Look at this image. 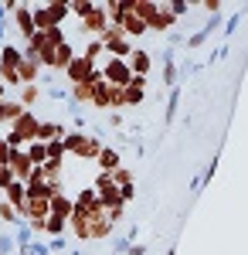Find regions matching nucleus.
<instances>
[{"label":"nucleus","mask_w":248,"mask_h":255,"mask_svg":"<svg viewBox=\"0 0 248 255\" xmlns=\"http://www.w3.org/2000/svg\"><path fill=\"white\" fill-rule=\"evenodd\" d=\"M129 68H133V75H150V68H153V58H150V51H143V48H136L133 55H129Z\"/></svg>","instance_id":"dca6fc26"},{"label":"nucleus","mask_w":248,"mask_h":255,"mask_svg":"<svg viewBox=\"0 0 248 255\" xmlns=\"http://www.w3.org/2000/svg\"><path fill=\"white\" fill-rule=\"evenodd\" d=\"M17 252V242H14V235H0V255H10Z\"/></svg>","instance_id":"c756f323"},{"label":"nucleus","mask_w":248,"mask_h":255,"mask_svg":"<svg viewBox=\"0 0 248 255\" xmlns=\"http://www.w3.org/2000/svg\"><path fill=\"white\" fill-rule=\"evenodd\" d=\"M133 89H146V75H133Z\"/></svg>","instance_id":"ea45409f"},{"label":"nucleus","mask_w":248,"mask_h":255,"mask_svg":"<svg viewBox=\"0 0 248 255\" xmlns=\"http://www.w3.org/2000/svg\"><path fill=\"white\" fill-rule=\"evenodd\" d=\"M92 10H96V3H89V0H78V3H72V14H75V17H89V14H92Z\"/></svg>","instance_id":"c85d7f7f"},{"label":"nucleus","mask_w":248,"mask_h":255,"mask_svg":"<svg viewBox=\"0 0 248 255\" xmlns=\"http://www.w3.org/2000/svg\"><path fill=\"white\" fill-rule=\"evenodd\" d=\"M143 102V89H123V109H129V106H139Z\"/></svg>","instance_id":"393cba45"},{"label":"nucleus","mask_w":248,"mask_h":255,"mask_svg":"<svg viewBox=\"0 0 248 255\" xmlns=\"http://www.w3.org/2000/svg\"><path fill=\"white\" fill-rule=\"evenodd\" d=\"M48 96H51V99H68L72 92H68V89H61V85H51V89H48Z\"/></svg>","instance_id":"f704fd0d"},{"label":"nucleus","mask_w":248,"mask_h":255,"mask_svg":"<svg viewBox=\"0 0 248 255\" xmlns=\"http://www.w3.org/2000/svg\"><path fill=\"white\" fill-rule=\"evenodd\" d=\"M109 123L113 126H123V113H109Z\"/></svg>","instance_id":"a19ab883"},{"label":"nucleus","mask_w":248,"mask_h":255,"mask_svg":"<svg viewBox=\"0 0 248 255\" xmlns=\"http://www.w3.org/2000/svg\"><path fill=\"white\" fill-rule=\"evenodd\" d=\"M0 221H7V225H14V228H17L20 221H24V215H20L10 201H0Z\"/></svg>","instance_id":"6ab92c4d"},{"label":"nucleus","mask_w":248,"mask_h":255,"mask_svg":"<svg viewBox=\"0 0 248 255\" xmlns=\"http://www.w3.org/2000/svg\"><path fill=\"white\" fill-rule=\"evenodd\" d=\"M3 38H7V27H0V48L7 44V41H3Z\"/></svg>","instance_id":"79ce46f5"},{"label":"nucleus","mask_w":248,"mask_h":255,"mask_svg":"<svg viewBox=\"0 0 248 255\" xmlns=\"http://www.w3.org/2000/svg\"><path fill=\"white\" fill-rule=\"evenodd\" d=\"M41 92H44V85H20V106H24V109H31V106L38 102Z\"/></svg>","instance_id":"412c9836"},{"label":"nucleus","mask_w":248,"mask_h":255,"mask_svg":"<svg viewBox=\"0 0 248 255\" xmlns=\"http://www.w3.org/2000/svg\"><path fill=\"white\" fill-rule=\"evenodd\" d=\"M65 228H68V221H65V218L48 215V221H44V228H41V232H44V235H51V238H61V232H65Z\"/></svg>","instance_id":"aec40b11"},{"label":"nucleus","mask_w":248,"mask_h":255,"mask_svg":"<svg viewBox=\"0 0 248 255\" xmlns=\"http://www.w3.org/2000/svg\"><path fill=\"white\" fill-rule=\"evenodd\" d=\"M119 197H123V201H133V197H136V184H126V187H119Z\"/></svg>","instance_id":"c9c22d12"},{"label":"nucleus","mask_w":248,"mask_h":255,"mask_svg":"<svg viewBox=\"0 0 248 255\" xmlns=\"http://www.w3.org/2000/svg\"><path fill=\"white\" fill-rule=\"evenodd\" d=\"M102 44H106V51H109V58H123V61H129V55H133L136 48H129V38H126V31L123 27H109L106 34H102Z\"/></svg>","instance_id":"20e7f679"},{"label":"nucleus","mask_w":248,"mask_h":255,"mask_svg":"<svg viewBox=\"0 0 248 255\" xmlns=\"http://www.w3.org/2000/svg\"><path fill=\"white\" fill-rule=\"evenodd\" d=\"M65 249H68V242H65V238H55V242H51V252H65Z\"/></svg>","instance_id":"58836bf2"},{"label":"nucleus","mask_w":248,"mask_h":255,"mask_svg":"<svg viewBox=\"0 0 248 255\" xmlns=\"http://www.w3.org/2000/svg\"><path fill=\"white\" fill-rule=\"evenodd\" d=\"M102 51H106V44H102L99 38H92L89 44H85V58H89V61H96L99 55H102Z\"/></svg>","instance_id":"bb28decb"},{"label":"nucleus","mask_w":248,"mask_h":255,"mask_svg":"<svg viewBox=\"0 0 248 255\" xmlns=\"http://www.w3.org/2000/svg\"><path fill=\"white\" fill-rule=\"evenodd\" d=\"M96 163H99V174H116L123 167V157H119V150H113V146H102Z\"/></svg>","instance_id":"9b49d317"},{"label":"nucleus","mask_w":248,"mask_h":255,"mask_svg":"<svg viewBox=\"0 0 248 255\" xmlns=\"http://www.w3.org/2000/svg\"><path fill=\"white\" fill-rule=\"evenodd\" d=\"M20 61H24V48H17V44H3L0 48V65H3V72H17Z\"/></svg>","instance_id":"1a4fd4ad"},{"label":"nucleus","mask_w":248,"mask_h":255,"mask_svg":"<svg viewBox=\"0 0 248 255\" xmlns=\"http://www.w3.org/2000/svg\"><path fill=\"white\" fill-rule=\"evenodd\" d=\"M61 143H65V153H75V157H82V160H99V153H102V139L89 136V133H82V129L68 133Z\"/></svg>","instance_id":"f257e3e1"},{"label":"nucleus","mask_w":248,"mask_h":255,"mask_svg":"<svg viewBox=\"0 0 248 255\" xmlns=\"http://www.w3.org/2000/svg\"><path fill=\"white\" fill-rule=\"evenodd\" d=\"M14 24L20 27V38H24V44L38 34V24H34V10H31V3H17V10H14Z\"/></svg>","instance_id":"423d86ee"},{"label":"nucleus","mask_w":248,"mask_h":255,"mask_svg":"<svg viewBox=\"0 0 248 255\" xmlns=\"http://www.w3.org/2000/svg\"><path fill=\"white\" fill-rule=\"evenodd\" d=\"M163 85H170V89L180 85V65L177 61H163Z\"/></svg>","instance_id":"5701e85b"},{"label":"nucleus","mask_w":248,"mask_h":255,"mask_svg":"<svg viewBox=\"0 0 248 255\" xmlns=\"http://www.w3.org/2000/svg\"><path fill=\"white\" fill-rule=\"evenodd\" d=\"M7 163H10V170H14V177H17V180H24V184H27V180H31V174L38 170V167L31 163V157H27V150H14Z\"/></svg>","instance_id":"0eeeda50"},{"label":"nucleus","mask_w":248,"mask_h":255,"mask_svg":"<svg viewBox=\"0 0 248 255\" xmlns=\"http://www.w3.org/2000/svg\"><path fill=\"white\" fill-rule=\"evenodd\" d=\"M167 255H177V249H167Z\"/></svg>","instance_id":"a18cd8bd"},{"label":"nucleus","mask_w":248,"mask_h":255,"mask_svg":"<svg viewBox=\"0 0 248 255\" xmlns=\"http://www.w3.org/2000/svg\"><path fill=\"white\" fill-rule=\"evenodd\" d=\"M242 14H245V7H242V10H238L235 17H228V20H225V38H231V34H235V27H238V20H242Z\"/></svg>","instance_id":"2f4dec72"},{"label":"nucleus","mask_w":248,"mask_h":255,"mask_svg":"<svg viewBox=\"0 0 248 255\" xmlns=\"http://www.w3.org/2000/svg\"><path fill=\"white\" fill-rule=\"evenodd\" d=\"M44 14H48V31L51 27H61L65 17L72 14V3L68 0H51V3H44Z\"/></svg>","instance_id":"6e6552de"},{"label":"nucleus","mask_w":248,"mask_h":255,"mask_svg":"<svg viewBox=\"0 0 248 255\" xmlns=\"http://www.w3.org/2000/svg\"><path fill=\"white\" fill-rule=\"evenodd\" d=\"M180 96H184V89L177 85V89H170V99H167V126H170L173 119H177V109H180Z\"/></svg>","instance_id":"b1692460"},{"label":"nucleus","mask_w":248,"mask_h":255,"mask_svg":"<svg viewBox=\"0 0 248 255\" xmlns=\"http://www.w3.org/2000/svg\"><path fill=\"white\" fill-rule=\"evenodd\" d=\"M0 201H3V197H0Z\"/></svg>","instance_id":"de8ad7c7"},{"label":"nucleus","mask_w":248,"mask_h":255,"mask_svg":"<svg viewBox=\"0 0 248 255\" xmlns=\"http://www.w3.org/2000/svg\"><path fill=\"white\" fill-rule=\"evenodd\" d=\"M68 136V129L61 126V123H48V119H41V126H38V143H55V139H65Z\"/></svg>","instance_id":"9d476101"},{"label":"nucleus","mask_w":248,"mask_h":255,"mask_svg":"<svg viewBox=\"0 0 248 255\" xmlns=\"http://www.w3.org/2000/svg\"><path fill=\"white\" fill-rule=\"evenodd\" d=\"M17 255H34V252H31V249H17Z\"/></svg>","instance_id":"c03bdc74"},{"label":"nucleus","mask_w":248,"mask_h":255,"mask_svg":"<svg viewBox=\"0 0 248 255\" xmlns=\"http://www.w3.org/2000/svg\"><path fill=\"white\" fill-rule=\"evenodd\" d=\"M102 79L109 82L113 89H129L133 85V68H129V61H123V58H106Z\"/></svg>","instance_id":"7ed1b4c3"},{"label":"nucleus","mask_w":248,"mask_h":255,"mask_svg":"<svg viewBox=\"0 0 248 255\" xmlns=\"http://www.w3.org/2000/svg\"><path fill=\"white\" fill-rule=\"evenodd\" d=\"M3 96H7V85H3V82H0V102H3Z\"/></svg>","instance_id":"37998d69"},{"label":"nucleus","mask_w":248,"mask_h":255,"mask_svg":"<svg viewBox=\"0 0 248 255\" xmlns=\"http://www.w3.org/2000/svg\"><path fill=\"white\" fill-rule=\"evenodd\" d=\"M14 180H17V177H14V170H10V163H0V191H7Z\"/></svg>","instance_id":"cd10ccee"},{"label":"nucleus","mask_w":248,"mask_h":255,"mask_svg":"<svg viewBox=\"0 0 248 255\" xmlns=\"http://www.w3.org/2000/svg\"><path fill=\"white\" fill-rule=\"evenodd\" d=\"M82 27L92 34V38H102L109 27H113V20H109V10H106V3H96V10L89 14V17L82 20Z\"/></svg>","instance_id":"39448f33"},{"label":"nucleus","mask_w":248,"mask_h":255,"mask_svg":"<svg viewBox=\"0 0 248 255\" xmlns=\"http://www.w3.org/2000/svg\"><path fill=\"white\" fill-rule=\"evenodd\" d=\"M10 153H14V146H10L7 139L0 136V163H7V160H10Z\"/></svg>","instance_id":"72a5a7b5"},{"label":"nucleus","mask_w":248,"mask_h":255,"mask_svg":"<svg viewBox=\"0 0 248 255\" xmlns=\"http://www.w3.org/2000/svg\"><path fill=\"white\" fill-rule=\"evenodd\" d=\"M119 3H123V7H119V14L113 17L116 27H123V31H126V38H139V34H146L150 27H146L143 17L133 10V0H119Z\"/></svg>","instance_id":"f03ea898"},{"label":"nucleus","mask_w":248,"mask_h":255,"mask_svg":"<svg viewBox=\"0 0 248 255\" xmlns=\"http://www.w3.org/2000/svg\"><path fill=\"white\" fill-rule=\"evenodd\" d=\"M126 255H146V245H139V242H136V245L126 249Z\"/></svg>","instance_id":"4c0bfd02"},{"label":"nucleus","mask_w":248,"mask_h":255,"mask_svg":"<svg viewBox=\"0 0 248 255\" xmlns=\"http://www.w3.org/2000/svg\"><path fill=\"white\" fill-rule=\"evenodd\" d=\"M27 157H31V163H34V167H44V163H48V146L34 139V143L27 146Z\"/></svg>","instance_id":"4be33fe9"},{"label":"nucleus","mask_w":248,"mask_h":255,"mask_svg":"<svg viewBox=\"0 0 248 255\" xmlns=\"http://www.w3.org/2000/svg\"><path fill=\"white\" fill-rule=\"evenodd\" d=\"M48 41H51V44L58 48V44H65L68 38H65V31H61V27H51V31H48Z\"/></svg>","instance_id":"473e14b6"},{"label":"nucleus","mask_w":248,"mask_h":255,"mask_svg":"<svg viewBox=\"0 0 248 255\" xmlns=\"http://www.w3.org/2000/svg\"><path fill=\"white\" fill-rule=\"evenodd\" d=\"M113 180H116V187H126V184H133V174H129L126 167H119V170L113 174Z\"/></svg>","instance_id":"7c9ffc66"},{"label":"nucleus","mask_w":248,"mask_h":255,"mask_svg":"<svg viewBox=\"0 0 248 255\" xmlns=\"http://www.w3.org/2000/svg\"><path fill=\"white\" fill-rule=\"evenodd\" d=\"M214 170H218V157H211V163H208V167H204V170H201V174L191 180V194H201V191L208 187L211 177H214Z\"/></svg>","instance_id":"f3484780"},{"label":"nucleus","mask_w":248,"mask_h":255,"mask_svg":"<svg viewBox=\"0 0 248 255\" xmlns=\"http://www.w3.org/2000/svg\"><path fill=\"white\" fill-rule=\"evenodd\" d=\"M167 7H170V14H173V17L180 20V17H187V14H191L194 7H197V3H184V0H170Z\"/></svg>","instance_id":"a878e982"},{"label":"nucleus","mask_w":248,"mask_h":255,"mask_svg":"<svg viewBox=\"0 0 248 255\" xmlns=\"http://www.w3.org/2000/svg\"><path fill=\"white\" fill-rule=\"evenodd\" d=\"M24 113H27V109L20 106V99L17 102H7V99H3V102H0V129H3V126H14Z\"/></svg>","instance_id":"f8f14e48"},{"label":"nucleus","mask_w":248,"mask_h":255,"mask_svg":"<svg viewBox=\"0 0 248 255\" xmlns=\"http://www.w3.org/2000/svg\"><path fill=\"white\" fill-rule=\"evenodd\" d=\"M177 24H180V20L170 14V7H167V3H160V14L150 20V31H160V34H163V31H173Z\"/></svg>","instance_id":"4468645a"},{"label":"nucleus","mask_w":248,"mask_h":255,"mask_svg":"<svg viewBox=\"0 0 248 255\" xmlns=\"http://www.w3.org/2000/svg\"><path fill=\"white\" fill-rule=\"evenodd\" d=\"M3 201H10V204L20 211V208L27 204V184H24V180H14V184L3 191Z\"/></svg>","instance_id":"2eb2a0df"},{"label":"nucleus","mask_w":248,"mask_h":255,"mask_svg":"<svg viewBox=\"0 0 248 255\" xmlns=\"http://www.w3.org/2000/svg\"><path fill=\"white\" fill-rule=\"evenodd\" d=\"M51 215L65 218V221H72V215H75V201L65 194V191H61V194H55V197H51Z\"/></svg>","instance_id":"ddd939ff"},{"label":"nucleus","mask_w":248,"mask_h":255,"mask_svg":"<svg viewBox=\"0 0 248 255\" xmlns=\"http://www.w3.org/2000/svg\"><path fill=\"white\" fill-rule=\"evenodd\" d=\"M75 58H78V55H75V48H72L68 41H65V44H58V48H55V72H65Z\"/></svg>","instance_id":"a211bd4d"},{"label":"nucleus","mask_w":248,"mask_h":255,"mask_svg":"<svg viewBox=\"0 0 248 255\" xmlns=\"http://www.w3.org/2000/svg\"><path fill=\"white\" fill-rule=\"evenodd\" d=\"M31 252H34V255H51V242H48V245H44V242H34Z\"/></svg>","instance_id":"e433bc0d"},{"label":"nucleus","mask_w":248,"mask_h":255,"mask_svg":"<svg viewBox=\"0 0 248 255\" xmlns=\"http://www.w3.org/2000/svg\"><path fill=\"white\" fill-rule=\"evenodd\" d=\"M0 79H3V65H0Z\"/></svg>","instance_id":"49530a36"}]
</instances>
